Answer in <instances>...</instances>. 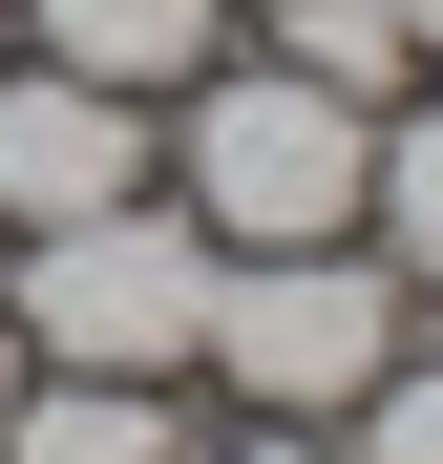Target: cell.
<instances>
[{
    "label": "cell",
    "instance_id": "6da1fadb",
    "mask_svg": "<svg viewBox=\"0 0 443 464\" xmlns=\"http://www.w3.org/2000/svg\"><path fill=\"white\" fill-rule=\"evenodd\" d=\"M22 338H43L63 380H169V359H211V232L148 211V190L63 211L43 254H22Z\"/></svg>",
    "mask_w": 443,
    "mask_h": 464
},
{
    "label": "cell",
    "instance_id": "7a4b0ae2",
    "mask_svg": "<svg viewBox=\"0 0 443 464\" xmlns=\"http://www.w3.org/2000/svg\"><path fill=\"white\" fill-rule=\"evenodd\" d=\"M359 169H380V127L338 85H295V63H254V85L190 106V232H233V254H317L359 211Z\"/></svg>",
    "mask_w": 443,
    "mask_h": 464
},
{
    "label": "cell",
    "instance_id": "3957f363",
    "mask_svg": "<svg viewBox=\"0 0 443 464\" xmlns=\"http://www.w3.org/2000/svg\"><path fill=\"white\" fill-rule=\"evenodd\" d=\"M211 359H233L274 422H338L359 380L401 359V295H380V275L317 232V254H254V275H211Z\"/></svg>",
    "mask_w": 443,
    "mask_h": 464
},
{
    "label": "cell",
    "instance_id": "277c9868",
    "mask_svg": "<svg viewBox=\"0 0 443 464\" xmlns=\"http://www.w3.org/2000/svg\"><path fill=\"white\" fill-rule=\"evenodd\" d=\"M127 190V85H85V63H43V85H0V211L63 232Z\"/></svg>",
    "mask_w": 443,
    "mask_h": 464
},
{
    "label": "cell",
    "instance_id": "5b68a950",
    "mask_svg": "<svg viewBox=\"0 0 443 464\" xmlns=\"http://www.w3.org/2000/svg\"><path fill=\"white\" fill-rule=\"evenodd\" d=\"M211 22H233V0H43V63H85V85H190Z\"/></svg>",
    "mask_w": 443,
    "mask_h": 464
},
{
    "label": "cell",
    "instance_id": "8992f818",
    "mask_svg": "<svg viewBox=\"0 0 443 464\" xmlns=\"http://www.w3.org/2000/svg\"><path fill=\"white\" fill-rule=\"evenodd\" d=\"M0 464H190L148 380H43V401H0Z\"/></svg>",
    "mask_w": 443,
    "mask_h": 464
},
{
    "label": "cell",
    "instance_id": "52a82bcc",
    "mask_svg": "<svg viewBox=\"0 0 443 464\" xmlns=\"http://www.w3.org/2000/svg\"><path fill=\"white\" fill-rule=\"evenodd\" d=\"M274 63H295V85H338V106H380L422 43H401V0H274Z\"/></svg>",
    "mask_w": 443,
    "mask_h": 464
},
{
    "label": "cell",
    "instance_id": "ba28073f",
    "mask_svg": "<svg viewBox=\"0 0 443 464\" xmlns=\"http://www.w3.org/2000/svg\"><path fill=\"white\" fill-rule=\"evenodd\" d=\"M359 190H380L401 275H443V106H422V127H380V169H359Z\"/></svg>",
    "mask_w": 443,
    "mask_h": 464
},
{
    "label": "cell",
    "instance_id": "9c48e42d",
    "mask_svg": "<svg viewBox=\"0 0 443 464\" xmlns=\"http://www.w3.org/2000/svg\"><path fill=\"white\" fill-rule=\"evenodd\" d=\"M359 464H443V380H401V359L359 380Z\"/></svg>",
    "mask_w": 443,
    "mask_h": 464
},
{
    "label": "cell",
    "instance_id": "30bf717a",
    "mask_svg": "<svg viewBox=\"0 0 443 464\" xmlns=\"http://www.w3.org/2000/svg\"><path fill=\"white\" fill-rule=\"evenodd\" d=\"M0 401H22V317H0Z\"/></svg>",
    "mask_w": 443,
    "mask_h": 464
},
{
    "label": "cell",
    "instance_id": "8fae6325",
    "mask_svg": "<svg viewBox=\"0 0 443 464\" xmlns=\"http://www.w3.org/2000/svg\"><path fill=\"white\" fill-rule=\"evenodd\" d=\"M401 43H443V0H401Z\"/></svg>",
    "mask_w": 443,
    "mask_h": 464
},
{
    "label": "cell",
    "instance_id": "7c38bea8",
    "mask_svg": "<svg viewBox=\"0 0 443 464\" xmlns=\"http://www.w3.org/2000/svg\"><path fill=\"white\" fill-rule=\"evenodd\" d=\"M254 464H317V443H295V422H274V443H254Z\"/></svg>",
    "mask_w": 443,
    "mask_h": 464
}]
</instances>
